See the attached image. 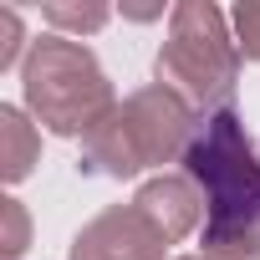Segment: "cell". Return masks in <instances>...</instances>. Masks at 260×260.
I'll use <instances>...</instances> for the list:
<instances>
[{
	"instance_id": "1",
	"label": "cell",
	"mask_w": 260,
	"mask_h": 260,
	"mask_svg": "<svg viewBox=\"0 0 260 260\" xmlns=\"http://www.w3.org/2000/svg\"><path fill=\"white\" fill-rule=\"evenodd\" d=\"M184 169L204 194V260H260V148L235 107L199 122Z\"/></svg>"
},
{
	"instance_id": "2",
	"label": "cell",
	"mask_w": 260,
	"mask_h": 260,
	"mask_svg": "<svg viewBox=\"0 0 260 260\" xmlns=\"http://www.w3.org/2000/svg\"><path fill=\"white\" fill-rule=\"evenodd\" d=\"M194 112L189 102L153 82V87H138L127 102H117L92 133L82 138V174H102V179H133L143 169H158V164H174L189 153L194 143Z\"/></svg>"
},
{
	"instance_id": "3",
	"label": "cell",
	"mask_w": 260,
	"mask_h": 260,
	"mask_svg": "<svg viewBox=\"0 0 260 260\" xmlns=\"http://www.w3.org/2000/svg\"><path fill=\"white\" fill-rule=\"evenodd\" d=\"M21 87H26V107L36 112V122L56 138H87L117 107L107 72L77 36L31 41V51L21 61Z\"/></svg>"
},
{
	"instance_id": "4",
	"label": "cell",
	"mask_w": 260,
	"mask_h": 260,
	"mask_svg": "<svg viewBox=\"0 0 260 260\" xmlns=\"http://www.w3.org/2000/svg\"><path fill=\"white\" fill-rule=\"evenodd\" d=\"M158 82L194 107H224L240 82V46L224 11L209 0H184L169 16V41L158 46Z\"/></svg>"
},
{
	"instance_id": "5",
	"label": "cell",
	"mask_w": 260,
	"mask_h": 260,
	"mask_svg": "<svg viewBox=\"0 0 260 260\" xmlns=\"http://www.w3.org/2000/svg\"><path fill=\"white\" fill-rule=\"evenodd\" d=\"M164 250L169 240L153 230V219L138 204H112L77 230L67 255L72 260H164Z\"/></svg>"
},
{
	"instance_id": "6",
	"label": "cell",
	"mask_w": 260,
	"mask_h": 260,
	"mask_svg": "<svg viewBox=\"0 0 260 260\" xmlns=\"http://www.w3.org/2000/svg\"><path fill=\"white\" fill-rule=\"evenodd\" d=\"M133 204L153 219V230H158L169 245L184 240V235H194V230H199V214H204V194L194 189L189 174H158V179H148Z\"/></svg>"
},
{
	"instance_id": "7",
	"label": "cell",
	"mask_w": 260,
	"mask_h": 260,
	"mask_svg": "<svg viewBox=\"0 0 260 260\" xmlns=\"http://www.w3.org/2000/svg\"><path fill=\"white\" fill-rule=\"evenodd\" d=\"M41 158V133L21 117V107H0V174L6 184H21Z\"/></svg>"
},
{
	"instance_id": "8",
	"label": "cell",
	"mask_w": 260,
	"mask_h": 260,
	"mask_svg": "<svg viewBox=\"0 0 260 260\" xmlns=\"http://www.w3.org/2000/svg\"><path fill=\"white\" fill-rule=\"evenodd\" d=\"M46 16V26H56V31H77V36H92V31H102L107 26V6H46L41 11Z\"/></svg>"
},
{
	"instance_id": "9",
	"label": "cell",
	"mask_w": 260,
	"mask_h": 260,
	"mask_svg": "<svg viewBox=\"0 0 260 260\" xmlns=\"http://www.w3.org/2000/svg\"><path fill=\"white\" fill-rule=\"evenodd\" d=\"M230 21H235V46H240V56H250V61L260 67V0H240V6L230 11Z\"/></svg>"
},
{
	"instance_id": "10",
	"label": "cell",
	"mask_w": 260,
	"mask_h": 260,
	"mask_svg": "<svg viewBox=\"0 0 260 260\" xmlns=\"http://www.w3.org/2000/svg\"><path fill=\"white\" fill-rule=\"evenodd\" d=\"M26 235H31V224H26L21 199H0V250H6V255H21V250H26Z\"/></svg>"
},
{
	"instance_id": "11",
	"label": "cell",
	"mask_w": 260,
	"mask_h": 260,
	"mask_svg": "<svg viewBox=\"0 0 260 260\" xmlns=\"http://www.w3.org/2000/svg\"><path fill=\"white\" fill-rule=\"evenodd\" d=\"M21 56V16L11 6H0V72H11Z\"/></svg>"
},
{
	"instance_id": "12",
	"label": "cell",
	"mask_w": 260,
	"mask_h": 260,
	"mask_svg": "<svg viewBox=\"0 0 260 260\" xmlns=\"http://www.w3.org/2000/svg\"><path fill=\"white\" fill-rule=\"evenodd\" d=\"M179 260H204V255H179Z\"/></svg>"
}]
</instances>
